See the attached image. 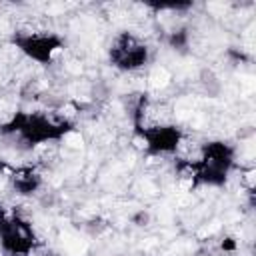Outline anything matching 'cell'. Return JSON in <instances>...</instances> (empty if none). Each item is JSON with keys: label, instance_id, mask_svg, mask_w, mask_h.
<instances>
[{"label": "cell", "instance_id": "277c9868", "mask_svg": "<svg viewBox=\"0 0 256 256\" xmlns=\"http://www.w3.org/2000/svg\"><path fill=\"white\" fill-rule=\"evenodd\" d=\"M12 46L30 62L40 66H50L64 52V38L58 32L32 28V30H16L10 38Z\"/></svg>", "mask_w": 256, "mask_h": 256}, {"label": "cell", "instance_id": "3957f363", "mask_svg": "<svg viewBox=\"0 0 256 256\" xmlns=\"http://www.w3.org/2000/svg\"><path fill=\"white\" fill-rule=\"evenodd\" d=\"M38 236L18 206H0V250L4 256H32Z\"/></svg>", "mask_w": 256, "mask_h": 256}, {"label": "cell", "instance_id": "5b68a950", "mask_svg": "<svg viewBox=\"0 0 256 256\" xmlns=\"http://www.w3.org/2000/svg\"><path fill=\"white\" fill-rule=\"evenodd\" d=\"M108 60L120 72H138L150 62V46L136 32L120 30L108 44Z\"/></svg>", "mask_w": 256, "mask_h": 256}, {"label": "cell", "instance_id": "7a4b0ae2", "mask_svg": "<svg viewBox=\"0 0 256 256\" xmlns=\"http://www.w3.org/2000/svg\"><path fill=\"white\" fill-rule=\"evenodd\" d=\"M74 130V122L46 110H18L0 124V136L14 140L18 146L36 148L64 140Z\"/></svg>", "mask_w": 256, "mask_h": 256}, {"label": "cell", "instance_id": "52a82bcc", "mask_svg": "<svg viewBox=\"0 0 256 256\" xmlns=\"http://www.w3.org/2000/svg\"><path fill=\"white\" fill-rule=\"evenodd\" d=\"M6 178L12 186V190L18 196H32L42 188V174L36 166L20 164V166H10L6 170Z\"/></svg>", "mask_w": 256, "mask_h": 256}, {"label": "cell", "instance_id": "6da1fadb", "mask_svg": "<svg viewBox=\"0 0 256 256\" xmlns=\"http://www.w3.org/2000/svg\"><path fill=\"white\" fill-rule=\"evenodd\" d=\"M174 160L176 170L194 186L220 188L236 168V148L224 140H206L196 144L192 154L178 152Z\"/></svg>", "mask_w": 256, "mask_h": 256}, {"label": "cell", "instance_id": "8992f818", "mask_svg": "<svg viewBox=\"0 0 256 256\" xmlns=\"http://www.w3.org/2000/svg\"><path fill=\"white\" fill-rule=\"evenodd\" d=\"M136 136L144 144V152L148 156H176L186 134L176 122L166 124H148L134 128Z\"/></svg>", "mask_w": 256, "mask_h": 256}]
</instances>
